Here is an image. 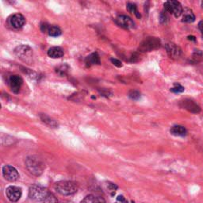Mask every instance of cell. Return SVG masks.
<instances>
[{"label":"cell","instance_id":"e0dca14e","mask_svg":"<svg viewBox=\"0 0 203 203\" xmlns=\"http://www.w3.org/2000/svg\"><path fill=\"white\" fill-rule=\"evenodd\" d=\"M183 22L191 23L195 21V16L193 11L188 8H185L183 11Z\"/></svg>","mask_w":203,"mask_h":203},{"label":"cell","instance_id":"52a82bcc","mask_svg":"<svg viewBox=\"0 0 203 203\" xmlns=\"http://www.w3.org/2000/svg\"><path fill=\"white\" fill-rule=\"evenodd\" d=\"M2 175L9 182H15L19 178V174L17 169L10 165H5L2 167Z\"/></svg>","mask_w":203,"mask_h":203},{"label":"cell","instance_id":"ac0fdd59","mask_svg":"<svg viewBox=\"0 0 203 203\" xmlns=\"http://www.w3.org/2000/svg\"><path fill=\"white\" fill-rule=\"evenodd\" d=\"M171 133L175 136H184L187 135V129L182 126H174L171 129Z\"/></svg>","mask_w":203,"mask_h":203},{"label":"cell","instance_id":"ffe728a7","mask_svg":"<svg viewBox=\"0 0 203 203\" xmlns=\"http://www.w3.org/2000/svg\"><path fill=\"white\" fill-rule=\"evenodd\" d=\"M127 10H128L131 14H133L137 19H140V18H141V14L139 13L136 4L132 3V2H129L128 4H127Z\"/></svg>","mask_w":203,"mask_h":203},{"label":"cell","instance_id":"484cf974","mask_svg":"<svg viewBox=\"0 0 203 203\" xmlns=\"http://www.w3.org/2000/svg\"><path fill=\"white\" fill-rule=\"evenodd\" d=\"M129 97L132 100H138L140 98V93L138 91L133 90V91H129Z\"/></svg>","mask_w":203,"mask_h":203},{"label":"cell","instance_id":"83f0119b","mask_svg":"<svg viewBox=\"0 0 203 203\" xmlns=\"http://www.w3.org/2000/svg\"><path fill=\"white\" fill-rule=\"evenodd\" d=\"M198 29H199V30L201 31V34H202V36H203V21H200V22H199Z\"/></svg>","mask_w":203,"mask_h":203},{"label":"cell","instance_id":"3957f363","mask_svg":"<svg viewBox=\"0 0 203 203\" xmlns=\"http://www.w3.org/2000/svg\"><path fill=\"white\" fill-rule=\"evenodd\" d=\"M49 193L45 187L37 184L33 185L29 189V197L36 201H43Z\"/></svg>","mask_w":203,"mask_h":203},{"label":"cell","instance_id":"7c38bea8","mask_svg":"<svg viewBox=\"0 0 203 203\" xmlns=\"http://www.w3.org/2000/svg\"><path fill=\"white\" fill-rule=\"evenodd\" d=\"M26 19L24 16L21 14H14L9 19V23L12 27L15 29L22 28L25 25Z\"/></svg>","mask_w":203,"mask_h":203},{"label":"cell","instance_id":"277c9868","mask_svg":"<svg viewBox=\"0 0 203 203\" xmlns=\"http://www.w3.org/2000/svg\"><path fill=\"white\" fill-rule=\"evenodd\" d=\"M14 53L19 59L26 63H31L33 59V50L28 45H20L17 47Z\"/></svg>","mask_w":203,"mask_h":203},{"label":"cell","instance_id":"f1b7e54d","mask_svg":"<svg viewBox=\"0 0 203 203\" xmlns=\"http://www.w3.org/2000/svg\"><path fill=\"white\" fill-rule=\"evenodd\" d=\"M165 21H166V16L163 15V14H160V22H165Z\"/></svg>","mask_w":203,"mask_h":203},{"label":"cell","instance_id":"4dcf8cb0","mask_svg":"<svg viewBox=\"0 0 203 203\" xmlns=\"http://www.w3.org/2000/svg\"><path fill=\"white\" fill-rule=\"evenodd\" d=\"M201 5H202V7H203V2H202V3H201Z\"/></svg>","mask_w":203,"mask_h":203},{"label":"cell","instance_id":"d6986e66","mask_svg":"<svg viewBox=\"0 0 203 203\" xmlns=\"http://www.w3.org/2000/svg\"><path fill=\"white\" fill-rule=\"evenodd\" d=\"M46 32L48 33V34L51 37H59L61 34V29L57 26H48L46 29Z\"/></svg>","mask_w":203,"mask_h":203},{"label":"cell","instance_id":"7402d4cb","mask_svg":"<svg viewBox=\"0 0 203 203\" xmlns=\"http://www.w3.org/2000/svg\"><path fill=\"white\" fill-rule=\"evenodd\" d=\"M41 118L43 122L46 123L47 125H49L51 127H57V122L54 120H53V119H51L50 118H49L48 116L45 115V114H42V115L41 116Z\"/></svg>","mask_w":203,"mask_h":203},{"label":"cell","instance_id":"cb8c5ba5","mask_svg":"<svg viewBox=\"0 0 203 203\" xmlns=\"http://www.w3.org/2000/svg\"><path fill=\"white\" fill-rule=\"evenodd\" d=\"M42 203H58V200L53 194L49 193L45 200L42 201Z\"/></svg>","mask_w":203,"mask_h":203},{"label":"cell","instance_id":"44dd1931","mask_svg":"<svg viewBox=\"0 0 203 203\" xmlns=\"http://www.w3.org/2000/svg\"><path fill=\"white\" fill-rule=\"evenodd\" d=\"M68 69H69V67H68L67 64H62L60 65V66H58V67L56 68V71H57V73L58 74V75H61V76H64V75H65L67 73Z\"/></svg>","mask_w":203,"mask_h":203},{"label":"cell","instance_id":"4fadbf2b","mask_svg":"<svg viewBox=\"0 0 203 203\" xmlns=\"http://www.w3.org/2000/svg\"><path fill=\"white\" fill-rule=\"evenodd\" d=\"M167 53L168 56L172 59H179L182 54V50L179 46L175 45L173 43H168L165 45Z\"/></svg>","mask_w":203,"mask_h":203},{"label":"cell","instance_id":"9a60e30c","mask_svg":"<svg viewBox=\"0 0 203 203\" xmlns=\"http://www.w3.org/2000/svg\"><path fill=\"white\" fill-rule=\"evenodd\" d=\"M48 56L53 59L61 58L64 56V50L60 47H52L48 50Z\"/></svg>","mask_w":203,"mask_h":203},{"label":"cell","instance_id":"5bb4252c","mask_svg":"<svg viewBox=\"0 0 203 203\" xmlns=\"http://www.w3.org/2000/svg\"><path fill=\"white\" fill-rule=\"evenodd\" d=\"M85 64L88 67H91L92 65L100 64V57L97 53H93L91 55L88 56L85 59Z\"/></svg>","mask_w":203,"mask_h":203},{"label":"cell","instance_id":"d4e9b609","mask_svg":"<svg viewBox=\"0 0 203 203\" xmlns=\"http://www.w3.org/2000/svg\"><path fill=\"white\" fill-rule=\"evenodd\" d=\"M171 91L173 93H182L184 91V88L179 83H175L172 88H171Z\"/></svg>","mask_w":203,"mask_h":203},{"label":"cell","instance_id":"8992f818","mask_svg":"<svg viewBox=\"0 0 203 203\" xmlns=\"http://www.w3.org/2000/svg\"><path fill=\"white\" fill-rule=\"evenodd\" d=\"M164 8L167 11L172 14L175 18H179L183 14V6L178 1H175V0L167 1L164 3Z\"/></svg>","mask_w":203,"mask_h":203},{"label":"cell","instance_id":"f546056e","mask_svg":"<svg viewBox=\"0 0 203 203\" xmlns=\"http://www.w3.org/2000/svg\"><path fill=\"white\" fill-rule=\"evenodd\" d=\"M188 39H189V40H191V41H196V39H195V37H194V36H189V37H188Z\"/></svg>","mask_w":203,"mask_h":203},{"label":"cell","instance_id":"30bf717a","mask_svg":"<svg viewBox=\"0 0 203 203\" xmlns=\"http://www.w3.org/2000/svg\"><path fill=\"white\" fill-rule=\"evenodd\" d=\"M179 106L183 109L188 110V111L192 113V114H198L201 111L200 106L196 102H194L193 100L189 99V98L180 101Z\"/></svg>","mask_w":203,"mask_h":203},{"label":"cell","instance_id":"9c48e42d","mask_svg":"<svg viewBox=\"0 0 203 203\" xmlns=\"http://www.w3.org/2000/svg\"><path fill=\"white\" fill-rule=\"evenodd\" d=\"M6 194L7 198L12 202H16L22 197V189L19 187L10 186L6 188Z\"/></svg>","mask_w":203,"mask_h":203},{"label":"cell","instance_id":"7a4b0ae2","mask_svg":"<svg viewBox=\"0 0 203 203\" xmlns=\"http://www.w3.org/2000/svg\"><path fill=\"white\" fill-rule=\"evenodd\" d=\"M55 190L64 196H69L77 192L79 187L78 184L74 181L69 180H61L56 183Z\"/></svg>","mask_w":203,"mask_h":203},{"label":"cell","instance_id":"6da1fadb","mask_svg":"<svg viewBox=\"0 0 203 203\" xmlns=\"http://www.w3.org/2000/svg\"><path fill=\"white\" fill-rule=\"evenodd\" d=\"M26 167L32 175L39 176L45 171V164L37 156H29L26 159Z\"/></svg>","mask_w":203,"mask_h":203},{"label":"cell","instance_id":"ba28073f","mask_svg":"<svg viewBox=\"0 0 203 203\" xmlns=\"http://www.w3.org/2000/svg\"><path fill=\"white\" fill-rule=\"evenodd\" d=\"M23 84V79L21 76L17 75H11L8 79V85L11 91L14 94H19L22 86Z\"/></svg>","mask_w":203,"mask_h":203},{"label":"cell","instance_id":"4316f807","mask_svg":"<svg viewBox=\"0 0 203 203\" xmlns=\"http://www.w3.org/2000/svg\"><path fill=\"white\" fill-rule=\"evenodd\" d=\"M110 60H111V62L113 63V64L115 65L116 67H122V63L118 59H115V58H111L110 59Z\"/></svg>","mask_w":203,"mask_h":203},{"label":"cell","instance_id":"603a6c76","mask_svg":"<svg viewBox=\"0 0 203 203\" xmlns=\"http://www.w3.org/2000/svg\"><path fill=\"white\" fill-rule=\"evenodd\" d=\"M192 57H193V60L195 62H199V61H201L203 59V53L201 50H198V49L194 50Z\"/></svg>","mask_w":203,"mask_h":203},{"label":"cell","instance_id":"5b68a950","mask_svg":"<svg viewBox=\"0 0 203 203\" xmlns=\"http://www.w3.org/2000/svg\"><path fill=\"white\" fill-rule=\"evenodd\" d=\"M160 47V41L157 37H148L144 39L139 47L140 52H150Z\"/></svg>","mask_w":203,"mask_h":203},{"label":"cell","instance_id":"8fae6325","mask_svg":"<svg viewBox=\"0 0 203 203\" xmlns=\"http://www.w3.org/2000/svg\"><path fill=\"white\" fill-rule=\"evenodd\" d=\"M115 22L118 26L124 29H132L135 26L133 21L126 15H118L116 18Z\"/></svg>","mask_w":203,"mask_h":203},{"label":"cell","instance_id":"2e32d148","mask_svg":"<svg viewBox=\"0 0 203 203\" xmlns=\"http://www.w3.org/2000/svg\"><path fill=\"white\" fill-rule=\"evenodd\" d=\"M80 203H106L103 198L96 196V195H88L83 199Z\"/></svg>","mask_w":203,"mask_h":203}]
</instances>
